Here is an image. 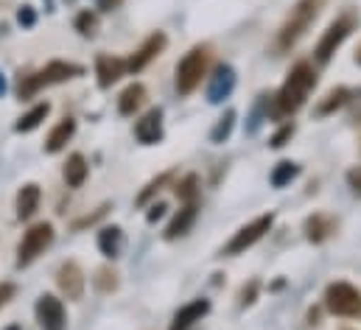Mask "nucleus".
I'll return each mask as SVG.
<instances>
[{"mask_svg": "<svg viewBox=\"0 0 361 330\" xmlns=\"http://www.w3.org/2000/svg\"><path fill=\"white\" fill-rule=\"evenodd\" d=\"M85 71H82V65H73V62H51V65H45V71H39V73H34V76H28L25 82H20V98H31L39 87H45V84H59V82H68V79H73V76H82Z\"/></svg>", "mask_w": 361, "mask_h": 330, "instance_id": "3", "label": "nucleus"}, {"mask_svg": "<svg viewBox=\"0 0 361 330\" xmlns=\"http://www.w3.org/2000/svg\"><path fill=\"white\" fill-rule=\"evenodd\" d=\"M348 98H350V90H345V87L331 90V92L325 95V101L317 106V115H331L334 109H339L342 104H348Z\"/></svg>", "mask_w": 361, "mask_h": 330, "instance_id": "24", "label": "nucleus"}, {"mask_svg": "<svg viewBox=\"0 0 361 330\" xmlns=\"http://www.w3.org/2000/svg\"><path fill=\"white\" fill-rule=\"evenodd\" d=\"M300 173V168L291 163V160H283V163H277L274 165V171H271V176H269V182L274 185V188H286L294 176Z\"/></svg>", "mask_w": 361, "mask_h": 330, "instance_id": "26", "label": "nucleus"}, {"mask_svg": "<svg viewBox=\"0 0 361 330\" xmlns=\"http://www.w3.org/2000/svg\"><path fill=\"white\" fill-rule=\"evenodd\" d=\"M14 297V286L11 283H0V308Z\"/></svg>", "mask_w": 361, "mask_h": 330, "instance_id": "34", "label": "nucleus"}, {"mask_svg": "<svg viewBox=\"0 0 361 330\" xmlns=\"http://www.w3.org/2000/svg\"><path fill=\"white\" fill-rule=\"evenodd\" d=\"M356 62H359V65H361V48H359V51H356Z\"/></svg>", "mask_w": 361, "mask_h": 330, "instance_id": "39", "label": "nucleus"}, {"mask_svg": "<svg viewBox=\"0 0 361 330\" xmlns=\"http://www.w3.org/2000/svg\"><path fill=\"white\" fill-rule=\"evenodd\" d=\"M305 233H308V241L319 244V241H325V238L334 233V221L325 219V216H311V219L305 221Z\"/></svg>", "mask_w": 361, "mask_h": 330, "instance_id": "23", "label": "nucleus"}, {"mask_svg": "<svg viewBox=\"0 0 361 330\" xmlns=\"http://www.w3.org/2000/svg\"><path fill=\"white\" fill-rule=\"evenodd\" d=\"M233 126H235V109H227V112L219 118V123L213 126L210 140H213V143H224V140L233 135Z\"/></svg>", "mask_w": 361, "mask_h": 330, "instance_id": "25", "label": "nucleus"}, {"mask_svg": "<svg viewBox=\"0 0 361 330\" xmlns=\"http://www.w3.org/2000/svg\"><path fill=\"white\" fill-rule=\"evenodd\" d=\"M325 305L336 317H361V291L345 280L331 283L325 291Z\"/></svg>", "mask_w": 361, "mask_h": 330, "instance_id": "5", "label": "nucleus"}, {"mask_svg": "<svg viewBox=\"0 0 361 330\" xmlns=\"http://www.w3.org/2000/svg\"><path fill=\"white\" fill-rule=\"evenodd\" d=\"M95 286H98L101 291H109V288H115V274H112L109 269H101V271H98V280H95Z\"/></svg>", "mask_w": 361, "mask_h": 330, "instance_id": "31", "label": "nucleus"}, {"mask_svg": "<svg viewBox=\"0 0 361 330\" xmlns=\"http://www.w3.org/2000/svg\"><path fill=\"white\" fill-rule=\"evenodd\" d=\"M17 23H20V25H25V28H31V25L37 23V14H34V8H31V6H23V8L17 11Z\"/></svg>", "mask_w": 361, "mask_h": 330, "instance_id": "32", "label": "nucleus"}, {"mask_svg": "<svg viewBox=\"0 0 361 330\" xmlns=\"http://www.w3.org/2000/svg\"><path fill=\"white\" fill-rule=\"evenodd\" d=\"M235 87V71L230 65H219L213 79H210V87H207V101L210 104H221Z\"/></svg>", "mask_w": 361, "mask_h": 330, "instance_id": "13", "label": "nucleus"}, {"mask_svg": "<svg viewBox=\"0 0 361 330\" xmlns=\"http://www.w3.org/2000/svg\"><path fill=\"white\" fill-rule=\"evenodd\" d=\"M163 213H166V204H163V202H160V204H154V207H152V210H149V216H146V219H149V221H152V224H154V221H157V219H163Z\"/></svg>", "mask_w": 361, "mask_h": 330, "instance_id": "36", "label": "nucleus"}, {"mask_svg": "<svg viewBox=\"0 0 361 330\" xmlns=\"http://www.w3.org/2000/svg\"><path fill=\"white\" fill-rule=\"evenodd\" d=\"M204 71H207V48L196 45V48H190L185 54V59L177 65V92L180 95H190L202 84Z\"/></svg>", "mask_w": 361, "mask_h": 330, "instance_id": "4", "label": "nucleus"}, {"mask_svg": "<svg viewBox=\"0 0 361 330\" xmlns=\"http://www.w3.org/2000/svg\"><path fill=\"white\" fill-rule=\"evenodd\" d=\"M123 0H98V8L101 11H112V8H118Z\"/></svg>", "mask_w": 361, "mask_h": 330, "instance_id": "37", "label": "nucleus"}, {"mask_svg": "<svg viewBox=\"0 0 361 330\" xmlns=\"http://www.w3.org/2000/svg\"><path fill=\"white\" fill-rule=\"evenodd\" d=\"M325 0H297L291 14L286 17L280 34H277V48L286 51L291 45H297V39L311 28V23L319 17V8H322Z\"/></svg>", "mask_w": 361, "mask_h": 330, "instance_id": "2", "label": "nucleus"}, {"mask_svg": "<svg viewBox=\"0 0 361 330\" xmlns=\"http://www.w3.org/2000/svg\"><path fill=\"white\" fill-rule=\"evenodd\" d=\"M196 185H199V179H196V173H188L185 179H182L180 185H177V196L185 199V202H190V199H196Z\"/></svg>", "mask_w": 361, "mask_h": 330, "instance_id": "28", "label": "nucleus"}, {"mask_svg": "<svg viewBox=\"0 0 361 330\" xmlns=\"http://www.w3.org/2000/svg\"><path fill=\"white\" fill-rule=\"evenodd\" d=\"M255 294H258V283L252 280V283H250V288H244V291H241V305H252V302H255Z\"/></svg>", "mask_w": 361, "mask_h": 330, "instance_id": "33", "label": "nucleus"}, {"mask_svg": "<svg viewBox=\"0 0 361 330\" xmlns=\"http://www.w3.org/2000/svg\"><path fill=\"white\" fill-rule=\"evenodd\" d=\"M135 138L143 146H154L163 140V109H149L137 123H135Z\"/></svg>", "mask_w": 361, "mask_h": 330, "instance_id": "10", "label": "nucleus"}, {"mask_svg": "<svg viewBox=\"0 0 361 330\" xmlns=\"http://www.w3.org/2000/svg\"><path fill=\"white\" fill-rule=\"evenodd\" d=\"M95 28H98V17H95L92 11H82V14L76 17V31H79V34L92 37V34H95Z\"/></svg>", "mask_w": 361, "mask_h": 330, "instance_id": "27", "label": "nucleus"}, {"mask_svg": "<svg viewBox=\"0 0 361 330\" xmlns=\"http://www.w3.org/2000/svg\"><path fill=\"white\" fill-rule=\"evenodd\" d=\"M98 249L106 257H118L121 249H123V233H121V227H104L98 233Z\"/></svg>", "mask_w": 361, "mask_h": 330, "instance_id": "19", "label": "nucleus"}, {"mask_svg": "<svg viewBox=\"0 0 361 330\" xmlns=\"http://www.w3.org/2000/svg\"><path fill=\"white\" fill-rule=\"evenodd\" d=\"M73 132H76V121H73V118L59 121V123L54 126V132L48 135V140H45V152H48V154L62 152V149L68 146V140L73 138Z\"/></svg>", "mask_w": 361, "mask_h": 330, "instance_id": "17", "label": "nucleus"}, {"mask_svg": "<svg viewBox=\"0 0 361 330\" xmlns=\"http://www.w3.org/2000/svg\"><path fill=\"white\" fill-rule=\"evenodd\" d=\"M37 322L42 330H65V308L56 297L42 294L37 302Z\"/></svg>", "mask_w": 361, "mask_h": 330, "instance_id": "9", "label": "nucleus"}, {"mask_svg": "<svg viewBox=\"0 0 361 330\" xmlns=\"http://www.w3.org/2000/svg\"><path fill=\"white\" fill-rule=\"evenodd\" d=\"M271 224H274V216H271V213L258 216L255 221H250L247 227H241V230L233 236V241L224 247V255H241L244 249H250L252 244H258V241L271 230Z\"/></svg>", "mask_w": 361, "mask_h": 330, "instance_id": "8", "label": "nucleus"}, {"mask_svg": "<svg viewBox=\"0 0 361 330\" xmlns=\"http://www.w3.org/2000/svg\"><path fill=\"white\" fill-rule=\"evenodd\" d=\"M314 84H317V71H314L308 62H297V65L291 68L288 79L280 87V92L274 95V109H271V115H291V112H297V109L305 104V98H308V92L314 90Z\"/></svg>", "mask_w": 361, "mask_h": 330, "instance_id": "1", "label": "nucleus"}, {"mask_svg": "<svg viewBox=\"0 0 361 330\" xmlns=\"http://www.w3.org/2000/svg\"><path fill=\"white\" fill-rule=\"evenodd\" d=\"M123 73H126V62H123V59L106 56V54H101V56L95 59V76H98V84H101L104 90L112 87Z\"/></svg>", "mask_w": 361, "mask_h": 330, "instance_id": "14", "label": "nucleus"}, {"mask_svg": "<svg viewBox=\"0 0 361 330\" xmlns=\"http://www.w3.org/2000/svg\"><path fill=\"white\" fill-rule=\"evenodd\" d=\"M143 98H146V87L143 84H129L118 98V112L121 115H135V109L143 104Z\"/></svg>", "mask_w": 361, "mask_h": 330, "instance_id": "20", "label": "nucleus"}, {"mask_svg": "<svg viewBox=\"0 0 361 330\" xmlns=\"http://www.w3.org/2000/svg\"><path fill=\"white\" fill-rule=\"evenodd\" d=\"M48 112H51V104H48V101H45V104H37L34 109H28V112L14 123V129H17V132H34V129L48 118Z\"/></svg>", "mask_w": 361, "mask_h": 330, "instance_id": "22", "label": "nucleus"}, {"mask_svg": "<svg viewBox=\"0 0 361 330\" xmlns=\"http://www.w3.org/2000/svg\"><path fill=\"white\" fill-rule=\"evenodd\" d=\"M39 207V188L34 182L23 185L17 193V219H31Z\"/></svg>", "mask_w": 361, "mask_h": 330, "instance_id": "18", "label": "nucleus"}, {"mask_svg": "<svg viewBox=\"0 0 361 330\" xmlns=\"http://www.w3.org/2000/svg\"><path fill=\"white\" fill-rule=\"evenodd\" d=\"M291 135H294V123H283L274 135H271V140H269V146L271 149H283L288 140H291Z\"/></svg>", "mask_w": 361, "mask_h": 330, "instance_id": "30", "label": "nucleus"}, {"mask_svg": "<svg viewBox=\"0 0 361 330\" xmlns=\"http://www.w3.org/2000/svg\"><path fill=\"white\" fill-rule=\"evenodd\" d=\"M85 179H87V160L82 154H71L65 163V182L71 188H82Z\"/></svg>", "mask_w": 361, "mask_h": 330, "instance_id": "21", "label": "nucleus"}, {"mask_svg": "<svg viewBox=\"0 0 361 330\" xmlns=\"http://www.w3.org/2000/svg\"><path fill=\"white\" fill-rule=\"evenodd\" d=\"M207 311H210V302H207V300H193V302L182 305L180 311H177V317H174V322H171V330L193 328V325H196Z\"/></svg>", "mask_w": 361, "mask_h": 330, "instance_id": "15", "label": "nucleus"}, {"mask_svg": "<svg viewBox=\"0 0 361 330\" xmlns=\"http://www.w3.org/2000/svg\"><path fill=\"white\" fill-rule=\"evenodd\" d=\"M166 42H169V39H166V34H160V31H157V34H152V37L137 48V54L126 62V71H129V73L143 71V68H146V65H149V62H152V59L166 48Z\"/></svg>", "mask_w": 361, "mask_h": 330, "instance_id": "12", "label": "nucleus"}, {"mask_svg": "<svg viewBox=\"0 0 361 330\" xmlns=\"http://www.w3.org/2000/svg\"><path fill=\"white\" fill-rule=\"evenodd\" d=\"M6 92V79H3V73H0V95Z\"/></svg>", "mask_w": 361, "mask_h": 330, "instance_id": "38", "label": "nucleus"}, {"mask_svg": "<svg viewBox=\"0 0 361 330\" xmlns=\"http://www.w3.org/2000/svg\"><path fill=\"white\" fill-rule=\"evenodd\" d=\"M56 283H59V288H62V294L68 300H82V294H85V274H82V269L73 260L62 263V269L56 274Z\"/></svg>", "mask_w": 361, "mask_h": 330, "instance_id": "11", "label": "nucleus"}, {"mask_svg": "<svg viewBox=\"0 0 361 330\" xmlns=\"http://www.w3.org/2000/svg\"><path fill=\"white\" fill-rule=\"evenodd\" d=\"M171 176H174L171 171H169V173H160V176H157V179H154V182H152V185H149V188H146L140 196H137V204H146V202H149V199H152V196H154V193H157V190H160V188H163V185H166Z\"/></svg>", "mask_w": 361, "mask_h": 330, "instance_id": "29", "label": "nucleus"}, {"mask_svg": "<svg viewBox=\"0 0 361 330\" xmlns=\"http://www.w3.org/2000/svg\"><path fill=\"white\" fill-rule=\"evenodd\" d=\"M54 241V227L48 224V221H39V224H34L25 236H23V241H20V247H17V266H28L37 255H42L45 247Z\"/></svg>", "mask_w": 361, "mask_h": 330, "instance_id": "7", "label": "nucleus"}, {"mask_svg": "<svg viewBox=\"0 0 361 330\" xmlns=\"http://www.w3.org/2000/svg\"><path fill=\"white\" fill-rule=\"evenodd\" d=\"M196 210H199V202H196V199H190V202L182 204V210L174 216V221H171L169 230H166V238H169V241L180 238V236H185V233L193 227V221H196Z\"/></svg>", "mask_w": 361, "mask_h": 330, "instance_id": "16", "label": "nucleus"}, {"mask_svg": "<svg viewBox=\"0 0 361 330\" xmlns=\"http://www.w3.org/2000/svg\"><path fill=\"white\" fill-rule=\"evenodd\" d=\"M348 182H350V188H353L356 193H361V168H353V171L348 173Z\"/></svg>", "mask_w": 361, "mask_h": 330, "instance_id": "35", "label": "nucleus"}, {"mask_svg": "<svg viewBox=\"0 0 361 330\" xmlns=\"http://www.w3.org/2000/svg\"><path fill=\"white\" fill-rule=\"evenodd\" d=\"M356 28V17L353 14H342V17H336L331 25H328V31L322 34V39H319V45H317V62L319 65H328L331 62V56L336 54V48L350 37V31Z\"/></svg>", "mask_w": 361, "mask_h": 330, "instance_id": "6", "label": "nucleus"}]
</instances>
